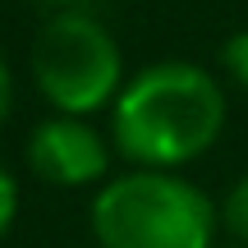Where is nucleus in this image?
Returning a JSON list of instances; mask_svg holds the SVG:
<instances>
[{
	"label": "nucleus",
	"mask_w": 248,
	"mask_h": 248,
	"mask_svg": "<svg viewBox=\"0 0 248 248\" xmlns=\"http://www.w3.org/2000/svg\"><path fill=\"white\" fill-rule=\"evenodd\" d=\"M225 129V92L198 64H152L115 97V147L142 170L202 156Z\"/></svg>",
	"instance_id": "1"
},
{
	"label": "nucleus",
	"mask_w": 248,
	"mask_h": 248,
	"mask_svg": "<svg viewBox=\"0 0 248 248\" xmlns=\"http://www.w3.org/2000/svg\"><path fill=\"white\" fill-rule=\"evenodd\" d=\"M92 230L101 248H212L216 207L166 170H133L97 193Z\"/></svg>",
	"instance_id": "2"
},
{
	"label": "nucleus",
	"mask_w": 248,
	"mask_h": 248,
	"mask_svg": "<svg viewBox=\"0 0 248 248\" xmlns=\"http://www.w3.org/2000/svg\"><path fill=\"white\" fill-rule=\"evenodd\" d=\"M120 46L83 9H60L37 32L32 78L60 115H92L120 97Z\"/></svg>",
	"instance_id": "3"
},
{
	"label": "nucleus",
	"mask_w": 248,
	"mask_h": 248,
	"mask_svg": "<svg viewBox=\"0 0 248 248\" xmlns=\"http://www.w3.org/2000/svg\"><path fill=\"white\" fill-rule=\"evenodd\" d=\"M28 166L60 188H78V184H97L110 166L106 142L97 138L88 120L78 115H51L32 129L28 138Z\"/></svg>",
	"instance_id": "4"
},
{
	"label": "nucleus",
	"mask_w": 248,
	"mask_h": 248,
	"mask_svg": "<svg viewBox=\"0 0 248 248\" xmlns=\"http://www.w3.org/2000/svg\"><path fill=\"white\" fill-rule=\"evenodd\" d=\"M221 216H225V230H230L234 239H244V244H248V175L230 188V198H225Z\"/></svg>",
	"instance_id": "5"
},
{
	"label": "nucleus",
	"mask_w": 248,
	"mask_h": 248,
	"mask_svg": "<svg viewBox=\"0 0 248 248\" xmlns=\"http://www.w3.org/2000/svg\"><path fill=\"white\" fill-rule=\"evenodd\" d=\"M221 64L230 69V78L239 83V88H248V32H234L230 42L221 46Z\"/></svg>",
	"instance_id": "6"
},
{
	"label": "nucleus",
	"mask_w": 248,
	"mask_h": 248,
	"mask_svg": "<svg viewBox=\"0 0 248 248\" xmlns=\"http://www.w3.org/2000/svg\"><path fill=\"white\" fill-rule=\"evenodd\" d=\"M14 212H18V188H14V175L0 166V239H5L9 225H14Z\"/></svg>",
	"instance_id": "7"
},
{
	"label": "nucleus",
	"mask_w": 248,
	"mask_h": 248,
	"mask_svg": "<svg viewBox=\"0 0 248 248\" xmlns=\"http://www.w3.org/2000/svg\"><path fill=\"white\" fill-rule=\"evenodd\" d=\"M9 97H14V83H9V69H5V60H0V120H5V110H9Z\"/></svg>",
	"instance_id": "8"
},
{
	"label": "nucleus",
	"mask_w": 248,
	"mask_h": 248,
	"mask_svg": "<svg viewBox=\"0 0 248 248\" xmlns=\"http://www.w3.org/2000/svg\"><path fill=\"white\" fill-rule=\"evenodd\" d=\"M46 5H64V9H78V5H88V0H46Z\"/></svg>",
	"instance_id": "9"
}]
</instances>
